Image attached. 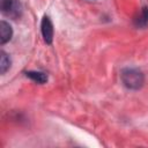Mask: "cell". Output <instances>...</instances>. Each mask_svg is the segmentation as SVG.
Instances as JSON below:
<instances>
[{
	"instance_id": "6da1fadb",
	"label": "cell",
	"mask_w": 148,
	"mask_h": 148,
	"mask_svg": "<svg viewBox=\"0 0 148 148\" xmlns=\"http://www.w3.org/2000/svg\"><path fill=\"white\" fill-rule=\"evenodd\" d=\"M121 82L123 84L132 90L140 89L145 83V76L143 73L136 68H124L120 73Z\"/></svg>"
},
{
	"instance_id": "7a4b0ae2",
	"label": "cell",
	"mask_w": 148,
	"mask_h": 148,
	"mask_svg": "<svg viewBox=\"0 0 148 148\" xmlns=\"http://www.w3.org/2000/svg\"><path fill=\"white\" fill-rule=\"evenodd\" d=\"M0 9L5 16L17 18L21 15V5L17 0H1Z\"/></svg>"
},
{
	"instance_id": "3957f363",
	"label": "cell",
	"mask_w": 148,
	"mask_h": 148,
	"mask_svg": "<svg viewBox=\"0 0 148 148\" xmlns=\"http://www.w3.org/2000/svg\"><path fill=\"white\" fill-rule=\"evenodd\" d=\"M40 31L43 39L46 44H51L53 40V24L49 16H43L40 22Z\"/></svg>"
},
{
	"instance_id": "277c9868",
	"label": "cell",
	"mask_w": 148,
	"mask_h": 148,
	"mask_svg": "<svg viewBox=\"0 0 148 148\" xmlns=\"http://www.w3.org/2000/svg\"><path fill=\"white\" fill-rule=\"evenodd\" d=\"M13 36V29L9 23L6 21L0 22V44H6L7 42L10 40Z\"/></svg>"
},
{
	"instance_id": "5b68a950",
	"label": "cell",
	"mask_w": 148,
	"mask_h": 148,
	"mask_svg": "<svg viewBox=\"0 0 148 148\" xmlns=\"http://www.w3.org/2000/svg\"><path fill=\"white\" fill-rule=\"evenodd\" d=\"M134 24L138 28H145L148 25V7H143L134 18Z\"/></svg>"
},
{
	"instance_id": "8992f818",
	"label": "cell",
	"mask_w": 148,
	"mask_h": 148,
	"mask_svg": "<svg viewBox=\"0 0 148 148\" xmlns=\"http://www.w3.org/2000/svg\"><path fill=\"white\" fill-rule=\"evenodd\" d=\"M25 76L31 79L32 81L37 82V83H45L47 81V75L43 72H37V71H29L25 72Z\"/></svg>"
},
{
	"instance_id": "52a82bcc",
	"label": "cell",
	"mask_w": 148,
	"mask_h": 148,
	"mask_svg": "<svg viewBox=\"0 0 148 148\" xmlns=\"http://www.w3.org/2000/svg\"><path fill=\"white\" fill-rule=\"evenodd\" d=\"M10 58L8 57V54L3 51L0 52V73L5 74L9 68H10Z\"/></svg>"
}]
</instances>
